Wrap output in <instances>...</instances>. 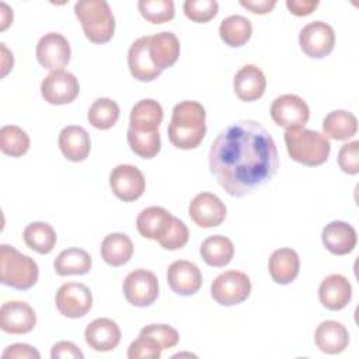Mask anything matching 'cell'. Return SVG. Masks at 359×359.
Segmentation results:
<instances>
[{
    "label": "cell",
    "instance_id": "obj_17",
    "mask_svg": "<svg viewBox=\"0 0 359 359\" xmlns=\"http://www.w3.org/2000/svg\"><path fill=\"white\" fill-rule=\"evenodd\" d=\"M318 299L320 303L331 311L342 310L352 299V286L344 275H328L320 283Z\"/></svg>",
    "mask_w": 359,
    "mask_h": 359
},
{
    "label": "cell",
    "instance_id": "obj_15",
    "mask_svg": "<svg viewBox=\"0 0 359 359\" xmlns=\"http://www.w3.org/2000/svg\"><path fill=\"white\" fill-rule=\"evenodd\" d=\"M35 324V311L25 302H7L0 309V328L7 334H27L34 330Z\"/></svg>",
    "mask_w": 359,
    "mask_h": 359
},
{
    "label": "cell",
    "instance_id": "obj_29",
    "mask_svg": "<svg viewBox=\"0 0 359 359\" xmlns=\"http://www.w3.org/2000/svg\"><path fill=\"white\" fill-rule=\"evenodd\" d=\"M133 254V243L125 233H111L101 243V257L111 266H122Z\"/></svg>",
    "mask_w": 359,
    "mask_h": 359
},
{
    "label": "cell",
    "instance_id": "obj_45",
    "mask_svg": "<svg viewBox=\"0 0 359 359\" xmlns=\"http://www.w3.org/2000/svg\"><path fill=\"white\" fill-rule=\"evenodd\" d=\"M318 6V0H286V7L293 15L303 17L311 14Z\"/></svg>",
    "mask_w": 359,
    "mask_h": 359
},
{
    "label": "cell",
    "instance_id": "obj_42",
    "mask_svg": "<svg viewBox=\"0 0 359 359\" xmlns=\"http://www.w3.org/2000/svg\"><path fill=\"white\" fill-rule=\"evenodd\" d=\"M339 168L349 175H356L359 172V142L353 140L345 143L338 153Z\"/></svg>",
    "mask_w": 359,
    "mask_h": 359
},
{
    "label": "cell",
    "instance_id": "obj_9",
    "mask_svg": "<svg viewBox=\"0 0 359 359\" xmlns=\"http://www.w3.org/2000/svg\"><path fill=\"white\" fill-rule=\"evenodd\" d=\"M55 303L62 316L67 318H80L91 310L93 294L86 285L69 282L57 289Z\"/></svg>",
    "mask_w": 359,
    "mask_h": 359
},
{
    "label": "cell",
    "instance_id": "obj_24",
    "mask_svg": "<svg viewBox=\"0 0 359 359\" xmlns=\"http://www.w3.org/2000/svg\"><path fill=\"white\" fill-rule=\"evenodd\" d=\"M268 269L273 282L289 285L299 275L300 258L292 248H278L269 257Z\"/></svg>",
    "mask_w": 359,
    "mask_h": 359
},
{
    "label": "cell",
    "instance_id": "obj_28",
    "mask_svg": "<svg viewBox=\"0 0 359 359\" xmlns=\"http://www.w3.org/2000/svg\"><path fill=\"white\" fill-rule=\"evenodd\" d=\"M358 119L356 116L344 109L331 111L323 121L324 136L334 140H348L356 135Z\"/></svg>",
    "mask_w": 359,
    "mask_h": 359
},
{
    "label": "cell",
    "instance_id": "obj_32",
    "mask_svg": "<svg viewBox=\"0 0 359 359\" xmlns=\"http://www.w3.org/2000/svg\"><path fill=\"white\" fill-rule=\"evenodd\" d=\"M219 35L226 45L240 48L251 38L252 24L243 15H230L220 22Z\"/></svg>",
    "mask_w": 359,
    "mask_h": 359
},
{
    "label": "cell",
    "instance_id": "obj_16",
    "mask_svg": "<svg viewBox=\"0 0 359 359\" xmlns=\"http://www.w3.org/2000/svg\"><path fill=\"white\" fill-rule=\"evenodd\" d=\"M167 282L174 293L180 296H191L201 289L202 273L195 264L178 259L168 266Z\"/></svg>",
    "mask_w": 359,
    "mask_h": 359
},
{
    "label": "cell",
    "instance_id": "obj_6",
    "mask_svg": "<svg viewBox=\"0 0 359 359\" xmlns=\"http://www.w3.org/2000/svg\"><path fill=\"white\" fill-rule=\"evenodd\" d=\"M251 280L241 271H226L216 276L210 286V294L220 306H236L248 299Z\"/></svg>",
    "mask_w": 359,
    "mask_h": 359
},
{
    "label": "cell",
    "instance_id": "obj_13",
    "mask_svg": "<svg viewBox=\"0 0 359 359\" xmlns=\"http://www.w3.org/2000/svg\"><path fill=\"white\" fill-rule=\"evenodd\" d=\"M69 41L57 32L45 34L36 45V59L39 65L50 72L63 70L70 60Z\"/></svg>",
    "mask_w": 359,
    "mask_h": 359
},
{
    "label": "cell",
    "instance_id": "obj_8",
    "mask_svg": "<svg viewBox=\"0 0 359 359\" xmlns=\"http://www.w3.org/2000/svg\"><path fill=\"white\" fill-rule=\"evenodd\" d=\"M272 121L282 128H304L310 118L309 105L296 94H283L273 100L271 105Z\"/></svg>",
    "mask_w": 359,
    "mask_h": 359
},
{
    "label": "cell",
    "instance_id": "obj_22",
    "mask_svg": "<svg viewBox=\"0 0 359 359\" xmlns=\"http://www.w3.org/2000/svg\"><path fill=\"white\" fill-rule=\"evenodd\" d=\"M174 216L161 206H149L143 209L137 219H136V227L140 236L150 240H161L168 229L171 227Z\"/></svg>",
    "mask_w": 359,
    "mask_h": 359
},
{
    "label": "cell",
    "instance_id": "obj_39",
    "mask_svg": "<svg viewBox=\"0 0 359 359\" xmlns=\"http://www.w3.org/2000/svg\"><path fill=\"white\" fill-rule=\"evenodd\" d=\"M140 335L153 338L161 346V349H170L180 341L177 330L167 324H149L140 330Z\"/></svg>",
    "mask_w": 359,
    "mask_h": 359
},
{
    "label": "cell",
    "instance_id": "obj_30",
    "mask_svg": "<svg viewBox=\"0 0 359 359\" xmlns=\"http://www.w3.org/2000/svg\"><path fill=\"white\" fill-rule=\"evenodd\" d=\"M199 252L208 265L222 268L231 261L234 255V245L230 238L216 234L202 241Z\"/></svg>",
    "mask_w": 359,
    "mask_h": 359
},
{
    "label": "cell",
    "instance_id": "obj_11",
    "mask_svg": "<svg viewBox=\"0 0 359 359\" xmlns=\"http://www.w3.org/2000/svg\"><path fill=\"white\" fill-rule=\"evenodd\" d=\"M109 187L114 195L123 202L139 199L146 189L143 172L130 164H119L109 174Z\"/></svg>",
    "mask_w": 359,
    "mask_h": 359
},
{
    "label": "cell",
    "instance_id": "obj_41",
    "mask_svg": "<svg viewBox=\"0 0 359 359\" xmlns=\"http://www.w3.org/2000/svg\"><path fill=\"white\" fill-rule=\"evenodd\" d=\"M161 346L150 337L140 335L128 348L129 359H158L161 356Z\"/></svg>",
    "mask_w": 359,
    "mask_h": 359
},
{
    "label": "cell",
    "instance_id": "obj_43",
    "mask_svg": "<svg viewBox=\"0 0 359 359\" xmlns=\"http://www.w3.org/2000/svg\"><path fill=\"white\" fill-rule=\"evenodd\" d=\"M3 359H39L41 353L28 344H13L6 348Z\"/></svg>",
    "mask_w": 359,
    "mask_h": 359
},
{
    "label": "cell",
    "instance_id": "obj_14",
    "mask_svg": "<svg viewBox=\"0 0 359 359\" xmlns=\"http://www.w3.org/2000/svg\"><path fill=\"white\" fill-rule=\"evenodd\" d=\"M188 213L196 226L210 229L224 222L226 206L215 194L201 192L191 201Z\"/></svg>",
    "mask_w": 359,
    "mask_h": 359
},
{
    "label": "cell",
    "instance_id": "obj_23",
    "mask_svg": "<svg viewBox=\"0 0 359 359\" xmlns=\"http://www.w3.org/2000/svg\"><path fill=\"white\" fill-rule=\"evenodd\" d=\"M57 142L63 156L73 163L86 160L91 150V142L87 130L77 125L65 126L59 133Z\"/></svg>",
    "mask_w": 359,
    "mask_h": 359
},
{
    "label": "cell",
    "instance_id": "obj_21",
    "mask_svg": "<svg viewBox=\"0 0 359 359\" xmlns=\"http://www.w3.org/2000/svg\"><path fill=\"white\" fill-rule=\"evenodd\" d=\"M266 79L262 70L255 65L243 66L234 76L233 88L236 95L245 102L257 101L265 93Z\"/></svg>",
    "mask_w": 359,
    "mask_h": 359
},
{
    "label": "cell",
    "instance_id": "obj_46",
    "mask_svg": "<svg viewBox=\"0 0 359 359\" xmlns=\"http://www.w3.org/2000/svg\"><path fill=\"white\" fill-rule=\"evenodd\" d=\"M240 4L254 14H268L276 6V0H240Z\"/></svg>",
    "mask_w": 359,
    "mask_h": 359
},
{
    "label": "cell",
    "instance_id": "obj_2",
    "mask_svg": "<svg viewBox=\"0 0 359 359\" xmlns=\"http://www.w3.org/2000/svg\"><path fill=\"white\" fill-rule=\"evenodd\" d=\"M206 112L198 101H182L172 108L168 125V139L182 150L198 147L206 135Z\"/></svg>",
    "mask_w": 359,
    "mask_h": 359
},
{
    "label": "cell",
    "instance_id": "obj_5",
    "mask_svg": "<svg viewBox=\"0 0 359 359\" xmlns=\"http://www.w3.org/2000/svg\"><path fill=\"white\" fill-rule=\"evenodd\" d=\"M39 276L36 262L11 245H0V282L18 290L31 289Z\"/></svg>",
    "mask_w": 359,
    "mask_h": 359
},
{
    "label": "cell",
    "instance_id": "obj_19",
    "mask_svg": "<svg viewBox=\"0 0 359 359\" xmlns=\"http://www.w3.org/2000/svg\"><path fill=\"white\" fill-rule=\"evenodd\" d=\"M324 247L334 255H346L356 247V230L346 222L334 220L321 231Z\"/></svg>",
    "mask_w": 359,
    "mask_h": 359
},
{
    "label": "cell",
    "instance_id": "obj_36",
    "mask_svg": "<svg viewBox=\"0 0 359 359\" xmlns=\"http://www.w3.org/2000/svg\"><path fill=\"white\" fill-rule=\"evenodd\" d=\"M0 149L11 157H21L29 149V136L15 125H6L0 129Z\"/></svg>",
    "mask_w": 359,
    "mask_h": 359
},
{
    "label": "cell",
    "instance_id": "obj_4",
    "mask_svg": "<svg viewBox=\"0 0 359 359\" xmlns=\"http://www.w3.org/2000/svg\"><path fill=\"white\" fill-rule=\"evenodd\" d=\"M87 39L93 43H107L115 32V17L105 0H80L74 4Z\"/></svg>",
    "mask_w": 359,
    "mask_h": 359
},
{
    "label": "cell",
    "instance_id": "obj_31",
    "mask_svg": "<svg viewBox=\"0 0 359 359\" xmlns=\"http://www.w3.org/2000/svg\"><path fill=\"white\" fill-rule=\"evenodd\" d=\"M53 266L60 276L84 275L91 269V257L81 248H67L55 258Z\"/></svg>",
    "mask_w": 359,
    "mask_h": 359
},
{
    "label": "cell",
    "instance_id": "obj_47",
    "mask_svg": "<svg viewBox=\"0 0 359 359\" xmlns=\"http://www.w3.org/2000/svg\"><path fill=\"white\" fill-rule=\"evenodd\" d=\"M1 48V77H4L14 65V59H13V53L6 48L4 43H0Z\"/></svg>",
    "mask_w": 359,
    "mask_h": 359
},
{
    "label": "cell",
    "instance_id": "obj_18",
    "mask_svg": "<svg viewBox=\"0 0 359 359\" xmlns=\"http://www.w3.org/2000/svg\"><path fill=\"white\" fill-rule=\"evenodd\" d=\"M149 38L150 36L147 35L137 38L128 50V66L130 74L139 81H153L161 74V70L156 67L150 57Z\"/></svg>",
    "mask_w": 359,
    "mask_h": 359
},
{
    "label": "cell",
    "instance_id": "obj_33",
    "mask_svg": "<svg viewBox=\"0 0 359 359\" xmlns=\"http://www.w3.org/2000/svg\"><path fill=\"white\" fill-rule=\"evenodd\" d=\"M22 237L25 244L39 254H49L56 244V233L53 227L45 222L29 223L24 229Z\"/></svg>",
    "mask_w": 359,
    "mask_h": 359
},
{
    "label": "cell",
    "instance_id": "obj_35",
    "mask_svg": "<svg viewBox=\"0 0 359 359\" xmlns=\"http://www.w3.org/2000/svg\"><path fill=\"white\" fill-rule=\"evenodd\" d=\"M130 150L142 158H153L161 149V139L158 130L156 132H137L132 128L126 133Z\"/></svg>",
    "mask_w": 359,
    "mask_h": 359
},
{
    "label": "cell",
    "instance_id": "obj_27",
    "mask_svg": "<svg viewBox=\"0 0 359 359\" xmlns=\"http://www.w3.org/2000/svg\"><path fill=\"white\" fill-rule=\"evenodd\" d=\"M163 116V108L156 100H140L132 107L129 128L137 132H156L158 130Z\"/></svg>",
    "mask_w": 359,
    "mask_h": 359
},
{
    "label": "cell",
    "instance_id": "obj_44",
    "mask_svg": "<svg viewBox=\"0 0 359 359\" xmlns=\"http://www.w3.org/2000/svg\"><path fill=\"white\" fill-rule=\"evenodd\" d=\"M50 356H52V359H66V358H69V359H83L84 358L83 352L77 348V345L70 342V341L56 342L52 346Z\"/></svg>",
    "mask_w": 359,
    "mask_h": 359
},
{
    "label": "cell",
    "instance_id": "obj_37",
    "mask_svg": "<svg viewBox=\"0 0 359 359\" xmlns=\"http://www.w3.org/2000/svg\"><path fill=\"white\" fill-rule=\"evenodd\" d=\"M137 8L142 17L151 24L168 22L175 14L172 0H140Z\"/></svg>",
    "mask_w": 359,
    "mask_h": 359
},
{
    "label": "cell",
    "instance_id": "obj_7",
    "mask_svg": "<svg viewBox=\"0 0 359 359\" xmlns=\"http://www.w3.org/2000/svg\"><path fill=\"white\" fill-rule=\"evenodd\" d=\"M122 289L126 300L132 306L147 307L158 296V280L151 271L135 269L126 275Z\"/></svg>",
    "mask_w": 359,
    "mask_h": 359
},
{
    "label": "cell",
    "instance_id": "obj_10",
    "mask_svg": "<svg viewBox=\"0 0 359 359\" xmlns=\"http://www.w3.org/2000/svg\"><path fill=\"white\" fill-rule=\"evenodd\" d=\"M299 45L309 57H325L332 52L335 45L334 29L327 22L313 21L300 31Z\"/></svg>",
    "mask_w": 359,
    "mask_h": 359
},
{
    "label": "cell",
    "instance_id": "obj_34",
    "mask_svg": "<svg viewBox=\"0 0 359 359\" xmlns=\"http://www.w3.org/2000/svg\"><path fill=\"white\" fill-rule=\"evenodd\" d=\"M87 119L95 129L107 130L118 122L119 105L111 98H98L91 104Z\"/></svg>",
    "mask_w": 359,
    "mask_h": 359
},
{
    "label": "cell",
    "instance_id": "obj_1",
    "mask_svg": "<svg viewBox=\"0 0 359 359\" xmlns=\"http://www.w3.org/2000/svg\"><path fill=\"white\" fill-rule=\"evenodd\" d=\"M209 168L229 195L245 196L275 177L279 168L276 144L261 123L233 122L213 140Z\"/></svg>",
    "mask_w": 359,
    "mask_h": 359
},
{
    "label": "cell",
    "instance_id": "obj_20",
    "mask_svg": "<svg viewBox=\"0 0 359 359\" xmlns=\"http://www.w3.org/2000/svg\"><path fill=\"white\" fill-rule=\"evenodd\" d=\"M84 339L94 351L108 352L118 346L121 341V330L111 318H95L86 327Z\"/></svg>",
    "mask_w": 359,
    "mask_h": 359
},
{
    "label": "cell",
    "instance_id": "obj_26",
    "mask_svg": "<svg viewBox=\"0 0 359 359\" xmlns=\"http://www.w3.org/2000/svg\"><path fill=\"white\" fill-rule=\"evenodd\" d=\"M149 52L153 63L161 72L175 65L180 56V41L175 34L163 31L149 38Z\"/></svg>",
    "mask_w": 359,
    "mask_h": 359
},
{
    "label": "cell",
    "instance_id": "obj_40",
    "mask_svg": "<svg viewBox=\"0 0 359 359\" xmlns=\"http://www.w3.org/2000/svg\"><path fill=\"white\" fill-rule=\"evenodd\" d=\"M189 238V231L188 227L185 226V223L182 220H180L178 217L174 216L171 227L168 229L167 234L158 240V244L164 248V250H180L182 247H185V244L188 243Z\"/></svg>",
    "mask_w": 359,
    "mask_h": 359
},
{
    "label": "cell",
    "instance_id": "obj_3",
    "mask_svg": "<svg viewBox=\"0 0 359 359\" xmlns=\"http://www.w3.org/2000/svg\"><path fill=\"white\" fill-rule=\"evenodd\" d=\"M285 143L290 158L307 167L324 164L331 151L330 140L323 133L306 128L286 129Z\"/></svg>",
    "mask_w": 359,
    "mask_h": 359
},
{
    "label": "cell",
    "instance_id": "obj_25",
    "mask_svg": "<svg viewBox=\"0 0 359 359\" xmlns=\"http://www.w3.org/2000/svg\"><path fill=\"white\" fill-rule=\"evenodd\" d=\"M314 341L321 352L337 355L345 351L348 346L349 334L344 324L334 320H327L317 327L314 332Z\"/></svg>",
    "mask_w": 359,
    "mask_h": 359
},
{
    "label": "cell",
    "instance_id": "obj_48",
    "mask_svg": "<svg viewBox=\"0 0 359 359\" xmlns=\"http://www.w3.org/2000/svg\"><path fill=\"white\" fill-rule=\"evenodd\" d=\"M0 8H1V25H0V29L4 31L11 24V21H13V10H10L6 3H1Z\"/></svg>",
    "mask_w": 359,
    "mask_h": 359
},
{
    "label": "cell",
    "instance_id": "obj_12",
    "mask_svg": "<svg viewBox=\"0 0 359 359\" xmlns=\"http://www.w3.org/2000/svg\"><path fill=\"white\" fill-rule=\"evenodd\" d=\"M79 93V80L66 70L50 72L41 83V94L43 100L52 105L69 104L76 100Z\"/></svg>",
    "mask_w": 359,
    "mask_h": 359
},
{
    "label": "cell",
    "instance_id": "obj_38",
    "mask_svg": "<svg viewBox=\"0 0 359 359\" xmlns=\"http://www.w3.org/2000/svg\"><path fill=\"white\" fill-rule=\"evenodd\" d=\"M219 11L216 0H187L184 3L185 15L194 22H208Z\"/></svg>",
    "mask_w": 359,
    "mask_h": 359
}]
</instances>
